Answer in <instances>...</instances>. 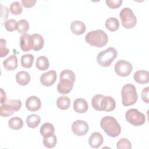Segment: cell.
Instances as JSON below:
<instances>
[{"instance_id": "obj_9", "label": "cell", "mask_w": 149, "mask_h": 149, "mask_svg": "<svg viewBox=\"0 0 149 149\" xmlns=\"http://www.w3.org/2000/svg\"><path fill=\"white\" fill-rule=\"evenodd\" d=\"M115 72L119 76L126 77L129 76L132 71V65L126 60H119L115 65Z\"/></svg>"}, {"instance_id": "obj_10", "label": "cell", "mask_w": 149, "mask_h": 149, "mask_svg": "<svg viewBox=\"0 0 149 149\" xmlns=\"http://www.w3.org/2000/svg\"><path fill=\"white\" fill-rule=\"evenodd\" d=\"M88 129L89 127L87 123L82 120H77L73 122L72 125L73 133L78 136L85 135L87 133Z\"/></svg>"}, {"instance_id": "obj_8", "label": "cell", "mask_w": 149, "mask_h": 149, "mask_svg": "<svg viewBox=\"0 0 149 149\" xmlns=\"http://www.w3.org/2000/svg\"><path fill=\"white\" fill-rule=\"evenodd\" d=\"M125 118L129 123L134 126H141L146 121L145 115L135 108L127 110L125 114Z\"/></svg>"}, {"instance_id": "obj_35", "label": "cell", "mask_w": 149, "mask_h": 149, "mask_svg": "<svg viewBox=\"0 0 149 149\" xmlns=\"http://www.w3.org/2000/svg\"><path fill=\"white\" fill-rule=\"evenodd\" d=\"M0 42H1L0 56H1V58H3L8 55V54L9 52V49L6 47V41L5 39L1 38Z\"/></svg>"}, {"instance_id": "obj_18", "label": "cell", "mask_w": 149, "mask_h": 149, "mask_svg": "<svg viewBox=\"0 0 149 149\" xmlns=\"http://www.w3.org/2000/svg\"><path fill=\"white\" fill-rule=\"evenodd\" d=\"M31 36L32 40V49L34 51H40L44 45V40L43 37L39 34L35 33Z\"/></svg>"}, {"instance_id": "obj_32", "label": "cell", "mask_w": 149, "mask_h": 149, "mask_svg": "<svg viewBox=\"0 0 149 149\" xmlns=\"http://www.w3.org/2000/svg\"><path fill=\"white\" fill-rule=\"evenodd\" d=\"M116 148L118 149H131L132 144L130 141L125 138L120 139L116 143Z\"/></svg>"}, {"instance_id": "obj_15", "label": "cell", "mask_w": 149, "mask_h": 149, "mask_svg": "<svg viewBox=\"0 0 149 149\" xmlns=\"http://www.w3.org/2000/svg\"><path fill=\"white\" fill-rule=\"evenodd\" d=\"M104 142V138L102 135L99 132L93 133L89 137L88 144L94 148H99Z\"/></svg>"}, {"instance_id": "obj_5", "label": "cell", "mask_w": 149, "mask_h": 149, "mask_svg": "<svg viewBox=\"0 0 149 149\" xmlns=\"http://www.w3.org/2000/svg\"><path fill=\"white\" fill-rule=\"evenodd\" d=\"M118 52L115 48L109 47L105 50L100 52L97 56L98 63L102 67L109 66L114 59L116 58Z\"/></svg>"}, {"instance_id": "obj_26", "label": "cell", "mask_w": 149, "mask_h": 149, "mask_svg": "<svg viewBox=\"0 0 149 149\" xmlns=\"http://www.w3.org/2000/svg\"><path fill=\"white\" fill-rule=\"evenodd\" d=\"M36 68L40 70H45L48 69L49 66V63L48 58L44 56H40L38 57L36 62Z\"/></svg>"}, {"instance_id": "obj_34", "label": "cell", "mask_w": 149, "mask_h": 149, "mask_svg": "<svg viewBox=\"0 0 149 149\" xmlns=\"http://www.w3.org/2000/svg\"><path fill=\"white\" fill-rule=\"evenodd\" d=\"M104 95L102 94H96L91 99V105L94 109L100 111V105L101 98Z\"/></svg>"}, {"instance_id": "obj_14", "label": "cell", "mask_w": 149, "mask_h": 149, "mask_svg": "<svg viewBox=\"0 0 149 149\" xmlns=\"http://www.w3.org/2000/svg\"><path fill=\"white\" fill-rule=\"evenodd\" d=\"M19 44L21 49L24 52H27L32 49L31 36L27 33L23 34L20 36Z\"/></svg>"}, {"instance_id": "obj_16", "label": "cell", "mask_w": 149, "mask_h": 149, "mask_svg": "<svg viewBox=\"0 0 149 149\" xmlns=\"http://www.w3.org/2000/svg\"><path fill=\"white\" fill-rule=\"evenodd\" d=\"M88 108L87 102L83 98H77L73 102V109L79 113H85Z\"/></svg>"}, {"instance_id": "obj_27", "label": "cell", "mask_w": 149, "mask_h": 149, "mask_svg": "<svg viewBox=\"0 0 149 149\" xmlns=\"http://www.w3.org/2000/svg\"><path fill=\"white\" fill-rule=\"evenodd\" d=\"M8 125L12 129L19 130L23 127V121L19 117H12L9 120Z\"/></svg>"}, {"instance_id": "obj_3", "label": "cell", "mask_w": 149, "mask_h": 149, "mask_svg": "<svg viewBox=\"0 0 149 149\" xmlns=\"http://www.w3.org/2000/svg\"><path fill=\"white\" fill-rule=\"evenodd\" d=\"M85 41L91 46L101 48L107 44L108 36L102 30L91 31L86 35Z\"/></svg>"}, {"instance_id": "obj_4", "label": "cell", "mask_w": 149, "mask_h": 149, "mask_svg": "<svg viewBox=\"0 0 149 149\" xmlns=\"http://www.w3.org/2000/svg\"><path fill=\"white\" fill-rule=\"evenodd\" d=\"M122 102L124 106L128 107L134 104L138 98L136 87L130 83L123 86L121 91Z\"/></svg>"}, {"instance_id": "obj_6", "label": "cell", "mask_w": 149, "mask_h": 149, "mask_svg": "<svg viewBox=\"0 0 149 149\" xmlns=\"http://www.w3.org/2000/svg\"><path fill=\"white\" fill-rule=\"evenodd\" d=\"M22 107L20 100H10L1 105L0 115L2 117H8L13 115L14 112L19 111Z\"/></svg>"}, {"instance_id": "obj_17", "label": "cell", "mask_w": 149, "mask_h": 149, "mask_svg": "<svg viewBox=\"0 0 149 149\" xmlns=\"http://www.w3.org/2000/svg\"><path fill=\"white\" fill-rule=\"evenodd\" d=\"M133 78L137 83L146 84L149 81V73L145 70H139L134 73Z\"/></svg>"}, {"instance_id": "obj_2", "label": "cell", "mask_w": 149, "mask_h": 149, "mask_svg": "<svg viewBox=\"0 0 149 149\" xmlns=\"http://www.w3.org/2000/svg\"><path fill=\"white\" fill-rule=\"evenodd\" d=\"M100 126L102 130L111 137L118 136L121 132V127L116 119L110 116L102 118L100 122Z\"/></svg>"}, {"instance_id": "obj_12", "label": "cell", "mask_w": 149, "mask_h": 149, "mask_svg": "<svg viewBox=\"0 0 149 149\" xmlns=\"http://www.w3.org/2000/svg\"><path fill=\"white\" fill-rule=\"evenodd\" d=\"M57 75L55 70H49L45 72L40 77V82L44 86H51L56 80Z\"/></svg>"}, {"instance_id": "obj_33", "label": "cell", "mask_w": 149, "mask_h": 149, "mask_svg": "<svg viewBox=\"0 0 149 149\" xmlns=\"http://www.w3.org/2000/svg\"><path fill=\"white\" fill-rule=\"evenodd\" d=\"M5 27L8 31H13L17 29V22L13 19H9L5 22Z\"/></svg>"}, {"instance_id": "obj_30", "label": "cell", "mask_w": 149, "mask_h": 149, "mask_svg": "<svg viewBox=\"0 0 149 149\" xmlns=\"http://www.w3.org/2000/svg\"><path fill=\"white\" fill-rule=\"evenodd\" d=\"M29 29V22L24 20L22 19L17 22V30L19 33L21 34H24L26 33V32Z\"/></svg>"}, {"instance_id": "obj_31", "label": "cell", "mask_w": 149, "mask_h": 149, "mask_svg": "<svg viewBox=\"0 0 149 149\" xmlns=\"http://www.w3.org/2000/svg\"><path fill=\"white\" fill-rule=\"evenodd\" d=\"M9 10L13 15H19L22 13L23 8L19 2H13L10 4Z\"/></svg>"}, {"instance_id": "obj_37", "label": "cell", "mask_w": 149, "mask_h": 149, "mask_svg": "<svg viewBox=\"0 0 149 149\" xmlns=\"http://www.w3.org/2000/svg\"><path fill=\"white\" fill-rule=\"evenodd\" d=\"M0 8H1V22H3V21H5L8 16L9 13V9L8 8L3 6L2 4H0Z\"/></svg>"}, {"instance_id": "obj_13", "label": "cell", "mask_w": 149, "mask_h": 149, "mask_svg": "<svg viewBox=\"0 0 149 149\" xmlns=\"http://www.w3.org/2000/svg\"><path fill=\"white\" fill-rule=\"evenodd\" d=\"M25 105L26 109L30 111H37L41 108V100L36 96H30L26 100Z\"/></svg>"}, {"instance_id": "obj_20", "label": "cell", "mask_w": 149, "mask_h": 149, "mask_svg": "<svg viewBox=\"0 0 149 149\" xmlns=\"http://www.w3.org/2000/svg\"><path fill=\"white\" fill-rule=\"evenodd\" d=\"M3 65L5 70H13L17 67V58L15 55H12L5 59L3 62Z\"/></svg>"}, {"instance_id": "obj_40", "label": "cell", "mask_w": 149, "mask_h": 149, "mask_svg": "<svg viewBox=\"0 0 149 149\" xmlns=\"http://www.w3.org/2000/svg\"><path fill=\"white\" fill-rule=\"evenodd\" d=\"M1 104H2L5 101H6L7 98H6L5 92L3 91V90L2 88H1Z\"/></svg>"}, {"instance_id": "obj_25", "label": "cell", "mask_w": 149, "mask_h": 149, "mask_svg": "<svg viewBox=\"0 0 149 149\" xmlns=\"http://www.w3.org/2000/svg\"><path fill=\"white\" fill-rule=\"evenodd\" d=\"M41 122L40 117L36 114L29 115L26 118V123L28 127L30 128H36Z\"/></svg>"}, {"instance_id": "obj_19", "label": "cell", "mask_w": 149, "mask_h": 149, "mask_svg": "<svg viewBox=\"0 0 149 149\" xmlns=\"http://www.w3.org/2000/svg\"><path fill=\"white\" fill-rule=\"evenodd\" d=\"M70 30L71 31L76 35H81L85 32L86 27L83 22L74 20L71 23Z\"/></svg>"}, {"instance_id": "obj_39", "label": "cell", "mask_w": 149, "mask_h": 149, "mask_svg": "<svg viewBox=\"0 0 149 149\" xmlns=\"http://www.w3.org/2000/svg\"><path fill=\"white\" fill-rule=\"evenodd\" d=\"M22 5L25 8H31L34 6L36 3V0H22Z\"/></svg>"}, {"instance_id": "obj_36", "label": "cell", "mask_w": 149, "mask_h": 149, "mask_svg": "<svg viewBox=\"0 0 149 149\" xmlns=\"http://www.w3.org/2000/svg\"><path fill=\"white\" fill-rule=\"evenodd\" d=\"M122 0H107L105 1L107 5L112 9L119 8L122 5Z\"/></svg>"}, {"instance_id": "obj_7", "label": "cell", "mask_w": 149, "mask_h": 149, "mask_svg": "<svg viewBox=\"0 0 149 149\" xmlns=\"http://www.w3.org/2000/svg\"><path fill=\"white\" fill-rule=\"evenodd\" d=\"M119 17L123 26L126 29H130L136 25V16L133 13L132 10L129 8H123L120 12Z\"/></svg>"}, {"instance_id": "obj_21", "label": "cell", "mask_w": 149, "mask_h": 149, "mask_svg": "<svg viewBox=\"0 0 149 149\" xmlns=\"http://www.w3.org/2000/svg\"><path fill=\"white\" fill-rule=\"evenodd\" d=\"M17 83L21 86H26L30 81V76L26 71H20L16 74Z\"/></svg>"}, {"instance_id": "obj_24", "label": "cell", "mask_w": 149, "mask_h": 149, "mask_svg": "<svg viewBox=\"0 0 149 149\" xmlns=\"http://www.w3.org/2000/svg\"><path fill=\"white\" fill-rule=\"evenodd\" d=\"M57 107L62 110L68 109L70 105V100L68 97L61 96L56 100Z\"/></svg>"}, {"instance_id": "obj_38", "label": "cell", "mask_w": 149, "mask_h": 149, "mask_svg": "<svg viewBox=\"0 0 149 149\" xmlns=\"http://www.w3.org/2000/svg\"><path fill=\"white\" fill-rule=\"evenodd\" d=\"M148 91H149V87H147L144 88L142 91H141V98L143 101L147 103H149V100H148Z\"/></svg>"}, {"instance_id": "obj_28", "label": "cell", "mask_w": 149, "mask_h": 149, "mask_svg": "<svg viewBox=\"0 0 149 149\" xmlns=\"http://www.w3.org/2000/svg\"><path fill=\"white\" fill-rule=\"evenodd\" d=\"M43 144L44 146L48 148H51L54 147L57 143V138L54 134H52L47 137H44L43 138Z\"/></svg>"}, {"instance_id": "obj_23", "label": "cell", "mask_w": 149, "mask_h": 149, "mask_svg": "<svg viewBox=\"0 0 149 149\" xmlns=\"http://www.w3.org/2000/svg\"><path fill=\"white\" fill-rule=\"evenodd\" d=\"M105 25L108 30L113 32L118 30L119 27V22L116 18L112 17L108 18L106 20Z\"/></svg>"}, {"instance_id": "obj_29", "label": "cell", "mask_w": 149, "mask_h": 149, "mask_svg": "<svg viewBox=\"0 0 149 149\" xmlns=\"http://www.w3.org/2000/svg\"><path fill=\"white\" fill-rule=\"evenodd\" d=\"M34 57L32 54L23 55L21 57V65L24 68H30L33 63Z\"/></svg>"}, {"instance_id": "obj_1", "label": "cell", "mask_w": 149, "mask_h": 149, "mask_svg": "<svg viewBox=\"0 0 149 149\" xmlns=\"http://www.w3.org/2000/svg\"><path fill=\"white\" fill-rule=\"evenodd\" d=\"M76 76L74 72L69 69H65L60 74V81L57 86L58 91L62 94H69L72 90Z\"/></svg>"}, {"instance_id": "obj_22", "label": "cell", "mask_w": 149, "mask_h": 149, "mask_svg": "<svg viewBox=\"0 0 149 149\" xmlns=\"http://www.w3.org/2000/svg\"><path fill=\"white\" fill-rule=\"evenodd\" d=\"M40 134L42 136L47 137L48 136H49L52 134H54L55 132V128L54 125L48 122L44 123L40 127Z\"/></svg>"}, {"instance_id": "obj_11", "label": "cell", "mask_w": 149, "mask_h": 149, "mask_svg": "<svg viewBox=\"0 0 149 149\" xmlns=\"http://www.w3.org/2000/svg\"><path fill=\"white\" fill-rule=\"evenodd\" d=\"M116 107L115 100L111 96H103L100 102V111L110 112Z\"/></svg>"}]
</instances>
